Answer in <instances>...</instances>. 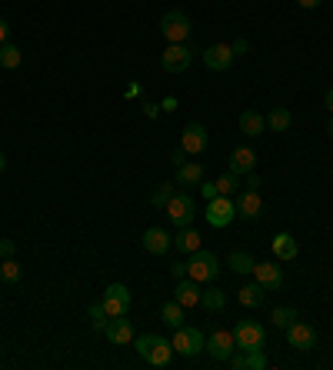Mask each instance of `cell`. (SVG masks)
Listing matches in <instances>:
<instances>
[{
	"label": "cell",
	"instance_id": "8fae6325",
	"mask_svg": "<svg viewBox=\"0 0 333 370\" xmlns=\"http://www.w3.org/2000/svg\"><path fill=\"white\" fill-rule=\"evenodd\" d=\"M287 344L297 350H313L317 347V327H310L307 321H293L287 327Z\"/></svg>",
	"mask_w": 333,
	"mask_h": 370
},
{
	"label": "cell",
	"instance_id": "ab89813d",
	"mask_svg": "<svg viewBox=\"0 0 333 370\" xmlns=\"http://www.w3.org/2000/svg\"><path fill=\"white\" fill-rule=\"evenodd\" d=\"M170 274H173V277H177V280H180V277H187V263L173 261V263H170Z\"/></svg>",
	"mask_w": 333,
	"mask_h": 370
},
{
	"label": "cell",
	"instance_id": "d4e9b609",
	"mask_svg": "<svg viewBox=\"0 0 333 370\" xmlns=\"http://www.w3.org/2000/svg\"><path fill=\"white\" fill-rule=\"evenodd\" d=\"M200 307L203 310H224L227 307V293L220 291V287H207V291H200Z\"/></svg>",
	"mask_w": 333,
	"mask_h": 370
},
{
	"label": "cell",
	"instance_id": "74e56055",
	"mask_svg": "<svg viewBox=\"0 0 333 370\" xmlns=\"http://www.w3.org/2000/svg\"><path fill=\"white\" fill-rule=\"evenodd\" d=\"M233 54H237V57H240V54H247V50H250V40H247V37H237V40H233Z\"/></svg>",
	"mask_w": 333,
	"mask_h": 370
},
{
	"label": "cell",
	"instance_id": "6da1fadb",
	"mask_svg": "<svg viewBox=\"0 0 333 370\" xmlns=\"http://www.w3.org/2000/svg\"><path fill=\"white\" fill-rule=\"evenodd\" d=\"M134 347H137V354L157 370L170 367V360H173V344L166 337H157V334H140V337L134 340Z\"/></svg>",
	"mask_w": 333,
	"mask_h": 370
},
{
	"label": "cell",
	"instance_id": "4316f807",
	"mask_svg": "<svg viewBox=\"0 0 333 370\" xmlns=\"http://www.w3.org/2000/svg\"><path fill=\"white\" fill-rule=\"evenodd\" d=\"M254 263L257 261H254L247 250H233V254L227 257V267L233 270V274H254Z\"/></svg>",
	"mask_w": 333,
	"mask_h": 370
},
{
	"label": "cell",
	"instance_id": "836d02e7",
	"mask_svg": "<svg viewBox=\"0 0 333 370\" xmlns=\"http://www.w3.org/2000/svg\"><path fill=\"white\" fill-rule=\"evenodd\" d=\"M173 187H177V184H160V187H157V190L150 194V203H153V207H166V203H170V197L177 194Z\"/></svg>",
	"mask_w": 333,
	"mask_h": 370
},
{
	"label": "cell",
	"instance_id": "484cf974",
	"mask_svg": "<svg viewBox=\"0 0 333 370\" xmlns=\"http://www.w3.org/2000/svg\"><path fill=\"white\" fill-rule=\"evenodd\" d=\"M173 247L183 254H194V250H200V233L194 227H180V233L173 237Z\"/></svg>",
	"mask_w": 333,
	"mask_h": 370
},
{
	"label": "cell",
	"instance_id": "f546056e",
	"mask_svg": "<svg viewBox=\"0 0 333 370\" xmlns=\"http://www.w3.org/2000/svg\"><path fill=\"white\" fill-rule=\"evenodd\" d=\"M270 321H273V327H280V330H287L293 321H300V314L293 307H273V314H270Z\"/></svg>",
	"mask_w": 333,
	"mask_h": 370
},
{
	"label": "cell",
	"instance_id": "d6a6232c",
	"mask_svg": "<svg viewBox=\"0 0 333 370\" xmlns=\"http://www.w3.org/2000/svg\"><path fill=\"white\" fill-rule=\"evenodd\" d=\"M213 184H217V194H237V187H240V177H237V174H224V177H220V180H213Z\"/></svg>",
	"mask_w": 333,
	"mask_h": 370
},
{
	"label": "cell",
	"instance_id": "3957f363",
	"mask_svg": "<svg viewBox=\"0 0 333 370\" xmlns=\"http://www.w3.org/2000/svg\"><path fill=\"white\" fill-rule=\"evenodd\" d=\"M160 33L166 37V44H187L190 33H194V24H190V17L183 10H166L160 17Z\"/></svg>",
	"mask_w": 333,
	"mask_h": 370
},
{
	"label": "cell",
	"instance_id": "7402d4cb",
	"mask_svg": "<svg viewBox=\"0 0 333 370\" xmlns=\"http://www.w3.org/2000/svg\"><path fill=\"white\" fill-rule=\"evenodd\" d=\"M240 130L247 134V137H263V134H267L263 114H257V110H243L240 114Z\"/></svg>",
	"mask_w": 333,
	"mask_h": 370
},
{
	"label": "cell",
	"instance_id": "83f0119b",
	"mask_svg": "<svg viewBox=\"0 0 333 370\" xmlns=\"http://www.w3.org/2000/svg\"><path fill=\"white\" fill-rule=\"evenodd\" d=\"M20 61H24L20 47L10 44V40H7V44H0V67H3V70H17V67H20Z\"/></svg>",
	"mask_w": 333,
	"mask_h": 370
},
{
	"label": "cell",
	"instance_id": "ba28073f",
	"mask_svg": "<svg viewBox=\"0 0 333 370\" xmlns=\"http://www.w3.org/2000/svg\"><path fill=\"white\" fill-rule=\"evenodd\" d=\"M203 350L217 360V364H227L230 354L237 350V340H233V330H213L207 344H203Z\"/></svg>",
	"mask_w": 333,
	"mask_h": 370
},
{
	"label": "cell",
	"instance_id": "c3c4849f",
	"mask_svg": "<svg viewBox=\"0 0 333 370\" xmlns=\"http://www.w3.org/2000/svg\"><path fill=\"white\" fill-rule=\"evenodd\" d=\"M327 134H330V137H333V117H330V121H327Z\"/></svg>",
	"mask_w": 333,
	"mask_h": 370
},
{
	"label": "cell",
	"instance_id": "60d3db41",
	"mask_svg": "<svg viewBox=\"0 0 333 370\" xmlns=\"http://www.w3.org/2000/svg\"><path fill=\"white\" fill-rule=\"evenodd\" d=\"M7 40H10V24L0 17V44H7Z\"/></svg>",
	"mask_w": 333,
	"mask_h": 370
},
{
	"label": "cell",
	"instance_id": "681fc988",
	"mask_svg": "<svg viewBox=\"0 0 333 370\" xmlns=\"http://www.w3.org/2000/svg\"><path fill=\"white\" fill-rule=\"evenodd\" d=\"M0 357H3V347H0Z\"/></svg>",
	"mask_w": 333,
	"mask_h": 370
},
{
	"label": "cell",
	"instance_id": "bcb514c9",
	"mask_svg": "<svg viewBox=\"0 0 333 370\" xmlns=\"http://www.w3.org/2000/svg\"><path fill=\"white\" fill-rule=\"evenodd\" d=\"M327 110H330V114H333V87H330V91H327Z\"/></svg>",
	"mask_w": 333,
	"mask_h": 370
},
{
	"label": "cell",
	"instance_id": "ac0fdd59",
	"mask_svg": "<svg viewBox=\"0 0 333 370\" xmlns=\"http://www.w3.org/2000/svg\"><path fill=\"white\" fill-rule=\"evenodd\" d=\"M233 203H237V217H243V220H257L260 210H263V201H260L257 190H243Z\"/></svg>",
	"mask_w": 333,
	"mask_h": 370
},
{
	"label": "cell",
	"instance_id": "5bb4252c",
	"mask_svg": "<svg viewBox=\"0 0 333 370\" xmlns=\"http://www.w3.org/2000/svg\"><path fill=\"white\" fill-rule=\"evenodd\" d=\"M233 61H237V54H233L230 44H213L203 50V63H207L210 70H230Z\"/></svg>",
	"mask_w": 333,
	"mask_h": 370
},
{
	"label": "cell",
	"instance_id": "b9f144b4",
	"mask_svg": "<svg viewBox=\"0 0 333 370\" xmlns=\"http://www.w3.org/2000/svg\"><path fill=\"white\" fill-rule=\"evenodd\" d=\"M257 187H260V177L250 170V174H247V190H257Z\"/></svg>",
	"mask_w": 333,
	"mask_h": 370
},
{
	"label": "cell",
	"instance_id": "5b68a950",
	"mask_svg": "<svg viewBox=\"0 0 333 370\" xmlns=\"http://www.w3.org/2000/svg\"><path fill=\"white\" fill-rule=\"evenodd\" d=\"M170 344H173V354H183V357H197L203 354V344H207V337L200 334L197 327H177L173 330V337H170Z\"/></svg>",
	"mask_w": 333,
	"mask_h": 370
},
{
	"label": "cell",
	"instance_id": "7c38bea8",
	"mask_svg": "<svg viewBox=\"0 0 333 370\" xmlns=\"http://www.w3.org/2000/svg\"><path fill=\"white\" fill-rule=\"evenodd\" d=\"M180 147L187 151V157H197L207 151V127L203 123H187L183 127V134H180Z\"/></svg>",
	"mask_w": 333,
	"mask_h": 370
},
{
	"label": "cell",
	"instance_id": "cb8c5ba5",
	"mask_svg": "<svg viewBox=\"0 0 333 370\" xmlns=\"http://www.w3.org/2000/svg\"><path fill=\"white\" fill-rule=\"evenodd\" d=\"M237 300H240L243 307H260V304L267 300V291H263L257 280H254V284H243L240 291H237Z\"/></svg>",
	"mask_w": 333,
	"mask_h": 370
},
{
	"label": "cell",
	"instance_id": "4fadbf2b",
	"mask_svg": "<svg viewBox=\"0 0 333 370\" xmlns=\"http://www.w3.org/2000/svg\"><path fill=\"white\" fill-rule=\"evenodd\" d=\"M104 337L110 340L114 347L130 344V340H134V321H127V314H123V317H110L104 327Z\"/></svg>",
	"mask_w": 333,
	"mask_h": 370
},
{
	"label": "cell",
	"instance_id": "f35d334b",
	"mask_svg": "<svg viewBox=\"0 0 333 370\" xmlns=\"http://www.w3.org/2000/svg\"><path fill=\"white\" fill-rule=\"evenodd\" d=\"M170 164H173V167H183V164H187V151H183V147H177V151L170 154Z\"/></svg>",
	"mask_w": 333,
	"mask_h": 370
},
{
	"label": "cell",
	"instance_id": "1f68e13d",
	"mask_svg": "<svg viewBox=\"0 0 333 370\" xmlns=\"http://www.w3.org/2000/svg\"><path fill=\"white\" fill-rule=\"evenodd\" d=\"M87 317H91L93 330H100V334H104V327H107V321H110V317H107V310H104V304H100V300L87 307Z\"/></svg>",
	"mask_w": 333,
	"mask_h": 370
},
{
	"label": "cell",
	"instance_id": "2e32d148",
	"mask_svg": "<svg viewBox=\"0 0 333 370\" xmlns=\"http://www.w3.org/2000/svg\"><path fill=\"white\" fill-rule=\"evenodd\" d=\"M173 300H177L183 310L197 307L200 304V284L194 277H180L177 280V287H173Z\"/></svg>",
	"mask_w": 333,
	"mask_h": 370
},
{
	"label": "cell",
	"instance_id": "d6986e66",
	"mask_svg": "<svg viewBox=\"0 0 333 370\" xmlns=\"http://www.w3.org/2000/svg\"><path fill=\"white\" fill-rule=\"evenodd\" d=\"M257 167V154L250 151V147H237L233 154H230V174H237V177H247L250 170Z\"/></svg>",
	"mask_w": 333,
	"mask_h": 370
},
{
	"label": "cell",
	"instance_id": "ee69618b",
	"mask_svg": "<svg viewBox=\"0 0 333 370\" xmlns=\"http://www.w3.org/2000/svg\"><path fill=\"white\" fill-rule=\"evenodd\" d=\"M160 107H164V110H177V100H173V97H166V100L160 104Z\"/></svg>",
	"mask_w": 333,
	"mask_h": 370
},
{
	"label": "cell",
	"instance_id": "603a6c76",
	"mask_svg": "<svg viewBox=\"0 0 333 370\" xmlns=\"http://www.w3.org/2000/svg\"><path fill=\"white\" fill-rule=\"evenodd\" d=\"M203 180V164L187 160L183 167H177V187H197Z\"/></svg>",
	"mask_w": 333,
	"mask_h": 370
},
{
	"label": "cell",
	"instance_id": "52a82bcc",
	"mask_svg": "<svg viewBox=\"0 0 333 370\" xmlns=\"http://www.w3.org/2000/svg\"><path fill=\"white\" fill-rule=\"evenodd\" d=\"M194 214H197V203L190 194H173L170 203H166V217H170V224L180 231V227H190L194 224Z\"/></svg>",
	"mask_w": 333,
	"mask_h": 370
},
{
	"label": "cell",
	"instance_id": "e575fe53",
	"mask_svg": "<svg viewBox=\"0 0 333 370\" xmlns=\"http://www.w3.org/2000/svg\"><path fill=\"white\" fill-rule=\"evenodd\" d=\"M247 370H267V357H263V347H257V350H247Z\"/></svg>",
	"mask_w": 333,
	"mask_h": 370
},
{
	"label": "cell",
	"instance_id": "30bf717a",
	"mask_svg": "<svg viewBox=\"0 0 333 370\" xmlns=\"http://www.w3.org/2000/svg\"><path fill=\"white\" fill-rule=\"evenodd\" d=\"M100 304H104L107 317H123L130 310V291L123 284H110L104 291V297H100Z\"/></svg>",
	"mask_w": 333,
	"mask_h": 370
},
{
	"label": "cell",
	"instance_id": "d590c367",
	"mask_svg": "<svg viewBox=\"0 0 333 370\" xmlns=\"http://www.w3.org/2000/svg\"><path fill=\"white\" fill-rule=\"evenodd\" d=\"M14 250H17V244H14V240H7V237H3V240H0V261L14 257Z\"/></svg>",
	"mask_w": 333,
	"mask_h": 370
},
{
	"label": "cell",
	"instance_id": "ffe728a7",
	"mask_svg": "<svg viewBox=\"0 0 333 370\" xmlns=\"http://www.w3.org/2000/svg\"><path fill=\"white\" fill-rule=\"evenodd\" d=\"M297 254H300V244L293 240V233L284 231L273 237V257H277V261H293Z\"/></svg>",
	"mask_w": 333,
	"mask_h": 370
},
{
	"label": "cell",
	"instance_id": "9a60e30c",
	"mask_svg": "<svg viewBox=\"0 0 333 370\" xmlns=\"http://www.w3.org/2000/svg\"><path fill=\"white\" fill-rule=\"evenodd\" d=\"M140 244H144L147 254H157V257H160V254H166V250L173 247V237H170L164 227H147L144 237H140Z\"/></svg>",
	"mask_w": 333,
	"mask_h": 370
},
{
	"label": "cell",
	"instance_id": "f6af8a7d",
	"mask_svg": "<svg viewBox=\"0 0 333 370\" xmlns=\"http://www.w3.org/2000/svg\"><path fill=\"white\" fill-rule=\"evenodd\" d=\"M144 114H147V117H157V104H144Z\"/></svg>",
	"mask_w": 333,
	"mask_h": 370
},
{
	"label": "cell",
	"instance_id": "e0dca14e",
	"mask_svg": "<svg viewBox=\"0 0 333 370\" xmlns=\"http://www.w3.org/2000/svg\"><path fill=\"white\" fill-rule=\"evenodd\" d=\"M254 277H257V284L263 291H280V287H284V270L273 267V261L270 263H254Z\"/></svg>",
	"mask_w": 333,
	"mask_h": 370
},
{
	"label": "cell",
	"instance_id": "7dc6e473",
	"mask_svg": "<svg viewBox=\"0 0 333 370\" xmlns=\"http://www.w3.org/2000/svg\"><path fill=\"white\" fill-rule=\"evenodd\" d=\"M3 170H7V157L0 154V174H3Z\"/></svg>",
	"mask_w": 333,
	"mask_h": 370
},
{
	"label": "cell",
	"instance_id": "8d00e7d4",
	"mask_svg": "<svg viewBox=\"0 0 333 370\" xmlns=\"http://www.w3.org/2000/svg\"><path fill=\"white\" fill-rule=\"evenodd\" d=\"M200 194H203V197H207V201H213V197H217V184H210V180H200Z\"/></svg>",
	"mask_w": 333,
	"mask_h": 370
},
{
	"label": "cell",
	"instance_id": "4dcf8cb0",
	"mask_svg": "<svg viewBox=\"0 0 333 370\" xmlns=\"http://www.w3.org/2000/svg\"><path fill=\"white\" fill-rule=\"evenodd\" d=\"M20 277H24V270H20V263H17L14 257H7V261L0 263V280H3V284H17Z\"/></svg>",
	"mask_w": 333,
	"mask_h": 370
},
{
	"label": "cell",
	"instance_id": "9c48e42d",
	"mask_svg": "<svg viewBox=\"0 0 333 370\" xmlns=\"http://www.w3.org/2000/svg\"><path fill=\"white\" fill-rule=\"evenodd\" d=\"M194 63V50L187 44H166L164 57H160V67H164L166 74H183L187 67Z\"/></svg>",
	"mask_w": 333,
	"mask_h": 370
},
{
	"label": "cell",
	"instance_id": "7a4b0ae2",
	"mask_svg": "<svg viewBox=\"0 0 333 370\" xmlns=\"http://www.w3.org/2000/svg\"><path fill=\"white\" fill-rule=\"evenodd\" d=\"M187 277H194L197 284H213L220 277V261L210 250H194L190 261H187Z\"/></svg>",
	"mask_w": 333,
	"mask_h": 370
},
{
	"label": "cell",
	"instance_id": "8992f818",
	"mask_svg": "<svg viewBox=\"0 0 333 370\" xmlns=\"http://www.w3.org/2000/svg\"><path fill=\"white\" fill-rule=\"evenodd\" d=\"M233 340H237V350H257L267 344V330L257 321H237L233 324Z\"/></svg>",
	"mask_w": 333,
	"mask_h": 370
},
{
	"label": "cell",
	"instance_id": "44dd1931",
	"mask_svg": "<svg viewBox=\"0 0 333 370\" xmlns=\"http://www.w3.org/2000/svg\"><path fill=\"white\" fill-rule=\"evenodd\" d=\"M263 121H267V130H273V134H287L290 123H293V114H290L287 107H270L263 114Z\"/></svg>",
	"mask_w": 333,
	"mask_h": 370
},
{
	"label": "cell",
	"instance_id": "f1b7e54d",
	"mask_svg": "<svg viewBox=\"0 0 333 370\" xmlns=\"http://www.w3.org/2000/svg\"><path fill=\"white\" fill-rule=\"evenodd\" d=\"M160 317H164V324L173 327V330H177V327H183V307L177 304V300H166L164 310H160Z\"/></svg>",
	"mask_w": 333,
	"mask_h": 370
},
{
	"label": "cell",
	"instance_id": "7bdbcfd3",
	"mask_svg": "<svg viewBox=\"0 0 333 370\" xmlns=\"http://www.w3.org/2000/svg\"><path fill=\"white\" fill-rule=\"evenodd\" d=\"M297 3H300L303 10H317L320 7V0H297Z\"/></svg>",
	"mask_w": 333,
	"mask_h": 370
},
{
	"label": "cell",
	"instance_id": "277c9868",
	"mask_svg": "<svg viewBox=\"0 0 333 370\" xmlns=\"http://www.w3.org/2000/svg\"><path fill=\"white\" fill-rule=\"evenodd\" d=\"M207 224L210 227H217V231H224V227H230L233 220H237V203L230 201L227 194H217L213 201H207Z\"/></svg>",
	"mask_w": 333,
	"mask_h": 370
}]
</instances>
